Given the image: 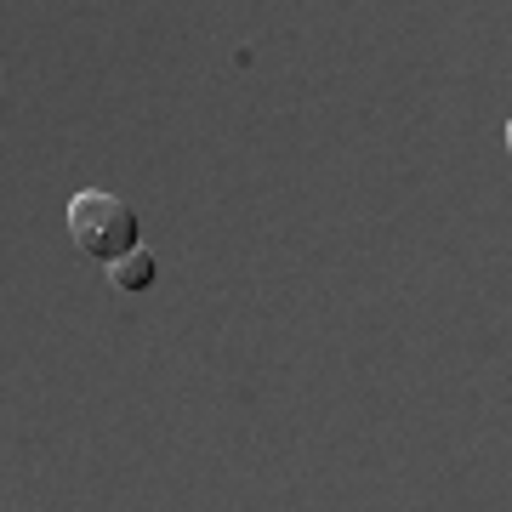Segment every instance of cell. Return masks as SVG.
Here are the masks:
<instances>
[{
	"label": "cell",
	"instance_id": "obj_1",
	"mask_svg": "<svg viewBox=\"0 0 512 512\" xmlns=\"http://www.w3.org/2000/svg\"><path fill=\"white\" fill-rule=\"evenodd\" d=\"M69 239L80 251L92 256V262H126L131 251H143L137 245V211L126 200H114V194H74L69 200Z\"/></svg>",
	"mask_w": 512,
	"mask_h": 512
},
{
	"label": "cell",
	"instance_id": "obj_2",
	"mask_svg": "<svg viewBox=\"0 0 512 512\" xmlns=\"http://www.w3.org/2000/svg\"><path fill=\"white\" fill-rule=\"evenodd\" d=\"M109 274H114V285H120V291H148L160 268H154V251H131L126 262H114Z\"/></svg>",
	"mask_w": 512,
	"mask_h": 512
},
{
	"label": "cell",
	"instance_id": "obj_3",
	"mask_svg": "<svg viewBox=\"0 0 512 512\" xmlns=\"http://www.w3.org/2000/svg\"><path fill=\"white\" fill-rule=\"evenodd\" d=\"M507 154H512V120H507Z\"/></svg>",
	"mask_w": 512,
	"mask_h": 512
}]
</instances>
